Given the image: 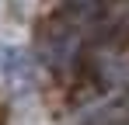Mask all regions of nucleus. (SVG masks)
<instances>
[{
	"label": "nucleus",
	"instance_id": "obj_1",
	"mask_svg": "<svg viewBox=\"0 0 129 125\" xmlns=\"http://www.w3.org/2000/svg\"><path fill=\"white\" fill-rule=\"evenodd\" d=\"M0 77L18 87V90H28L31 80H35V70H31V59L24 49H14V45H0Z\"/></svg>",
	"mask_w": 129,
	"mask_h": 125
},
{
	"label": "nucleus",
	"instance_id": "obj_2",
	"mask_svg": "<svg viewBox=\"0 0 129 125\" xmlns=\"http://www.w3.org/2000/svg\"><path fill=\"white\" fill-rule=\"evenodd\" d=\"M105 7V0H66V11L77 14V18H91Z\"/></svg>",
	"mask_w": 129,
	"mask_h": 125
}]
</instances>
